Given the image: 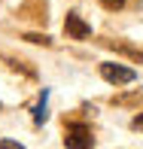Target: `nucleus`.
<instances>
[{
    "label": "nucleus",
    "instance_id": "obj_4",
    "mask_svg": "<svg viewBox=\"0 0 143 149\" xmlns=\"http://www.w3.org/2000/svg\"><path fill=\"white\" fill-rule=\"evenodd\" d=\"M24 40H31V43H43V46H49V43H52L46 33H43V37H40V33H24Z\"/></svg>",
    "mask_w": 143,
    "mask_h": 149
},
{
    "label": "nucleus",
    "instance_id": "obj_3",
    "mask_svg": "<svg viewBox=\"0 0 143 149\" xmlns=\"http://www.w3.org/2000/svg\"><path fill=\"white\" fill-rule=\"evenodd\" d=\"M64 31H67V37H73V40H85V37H91V28H88L82 18L76 15V12H67V18H64Z\"/></svg>",
    "mask_w": 143,
    "mask_h": 149
},
{
    "label": "nucleus",
    "instance_id": "obj_2",
    "mask_svg": "<svg viewBox=\"0 0 143 149\" xmlns=\"http://www.w3.org/2000/svg\"><path fill=\"white\" fill-rule=\"evenodd\" d=\"M100 76H104L107 82H113V85H128V82H134V70L119 67V64H100Z\"/></svg>",
    "mask_w": 143,
    "mask_h": 149
},
{
    "label": "nucleus",
    "instance_id": "obj_6",
    "mask_svg": "<svg viewBox=\"0 0 143 149\" xmlns=\"http://www.w3.org/2000/svg\"><path fill=\"white\" fill-rule=\"evenodd\" d=\"M0 146H3V149H22L18 143H12V140H3V143H0Z\"/></svg>",
    "mask_w": 143,
    "mask_h": 149
},
{
    "label": "nucleus",
    "instance_id": "obj_1",
    "mask_svg": "<svg viewBox=\"0 0 143 149\" xmlns=\"http://www.w3.org/2000/svg\"><path fill=\"white\" fill-rule=\"evenodd\" d=\"M64 146H70V149H88V146H94V137H91V131H88V125L70 122V125L64 128Z\"/></svg>",
    "mask_w": 143,
    "mask_h": 149
},
{
    "label": "nucleus",
    "instance_id": "obj_5",
    "mask_svg": "<svg viewBox=\"0 0 143 149\" xmlns=\"http://www.w3.org/2000/svg\"><path fill=\"white\" fill-rule=\"evenodd\" d=\"M100 3H104L107 9H122V6H125V0H100Z\"/></svg>",
    "mask_w": 143,
    "mask_h": 149
},
{
    "label": "nucleus",
    "instance_id": "obj_7",
    "mask_svg": "<svg viewBox=\"0 0 143 149\" xmlns=\"http://www.w3.org/2000/svg\"><path fill=\"white\" fill-rule=\"evenodd\" d=\"M134 128H143V116H137V119H134Z\"/></svg>",
    "mask_w": 143,
    "mask_h": 149
}]
</instances>
